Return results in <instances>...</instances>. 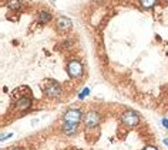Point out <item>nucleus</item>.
Here are the masks:
<instances>
[{
    "mask_svg": "<svg viewBox=\"0 0 168 150\" xmlns=\"http://www.w3.org/2000/svg\"><path fill=\"white\" fill-rule=\"evenodd\" d=\"M88 94H90V89H88V88H86V89H84V91L80 94V95H78V99H84V96H86V95H88Z\"/></svg>",
    "mask_w": 168,
    "mask_h": 150,
    "instance_id": "f8f14e48",
    "label": "nucleus"
},
{
    "mask_svg": "<svg viewBox=\"0 0 168 150\" xmlns=\"http://www.w3.org/2000/svg\"><path fill=\"white\" fill-rule=\"evenodd\" d=\"M140 3L144 9H153L154 4L157 3V0H140Z\"/></svg>",
    "mask_w": 168,
    "mask_h": 150,
    "instance_id": "9b49d317",
    "label": "nucleus"
},
{
    "mask_svg": "<svg viewBox=\"0 0 168 150\" xmlns=\"http://www.w3.org/2000/svg\"><path fill=\"white\" fill-rule=\"evenodd\" d=\"M162 126L168 129V119H162Z\"/></svg>",
    "mask_w": 168,
    "mask_h": 150,
    "instance_id": "4468645a",
    "label": "nucleus"
},
{
    "mask_svg": "<svg viewBox=\"0 0 168 150\" xmlns=\"http://www.w3.org/2000/svg\"><path fill=\"white\" fill-rule=\"evenodd\" d=\"M121 122H123V125L128 126V128H135V126L140 123V115H138L135 110L128 109L121 115Z\"/></svg>",
    "mask_w": 168,
    "mask_h": 150,
    "instance_id": "f257e3e1",
    "label": "nucleus"
},
{
    "mask_svg": "<svg viewBox=\"0 0 168 150\" xmlns=\"http://www.w3.org/2000/svg\"><path fill=\"white\" fill-rule=\"evenodd\" d=\"M83 64L78 60H71L67 64V72L71 78H80L83 75Z\"/></svg>",
    "mask_w": 168,
    "mask_h": 150,
    "instance_id": "7ed1b4c3",
    "label": "nucleus"
},
{
    "mask_svg": "<svg viewBox=\"0 0 168 150\" xmlns=\"http://www.w3.org/2000/svg\"><path fill=\"white\" fill-rule=\"evenodd\" d=\"M12 150H23V149H22V147H13Z\"/></svg>",
    "mask_w": 168,
    "mask_h": 150,
    "instance_id": "2eb2a0df",
    "label": "nucleus"
},
{
    "mask_svg": "<svg viewBox=\"0 0 168 150\" xmlns=\"http://www.w3.org/2000/svg\"><path fill=\"white\" fill-rule=\"evenodd\" d=\"M7 7L12 10H19L22 7V0H7Z\"/></svg>",
    "mask_w": 168,
    "mask_h": 150,
    "instance_id": "1a4fd4ad",
    "label": "nucleus"
},
{
    "mask_svg": "<svg viewBox=\"0 0 168 150\" xmlns=\"http://www.w3.org/2000/svg\"><path fill=\"white\" fill-rule=\"evenodd\" d=\"M43 91H44V94H46L49 98H57V96L61 94V86L53 81V82L47 84L46 86H43Z\"/></svg>",
    "mask_w": 168,
    "mask_h": 150,
    "instance_id": "39448f33",
    "label": "nucleus"
},
{
    "mask_svg": "<svg viewBox=\"0 0 168 150\" xmlns=\"http://www.w3.org/2000/svg\"><path fill=\"white\" fill-rule=\"evenodd\" d=\"M77 128H78V125H76V123H63V133L64 135H67V136H73V135H76L77 133Z\"/></svg>",
    "mask_w": 168,
    "mask_h": 150,
    "instance_id": "6e6552de",
    "label": "nucleus"
},
{
    "mask_svg": "<svg viewBox=\"0 0 168 150\" xmlns=\"http://www.w3.org/2000/svg\"><path fill=\"white\" fill-rule=\"evenodd\" d=\"M80 120H83V115H81V110L77 109V108H73V109H69L63 116V122L66 123H76L78 125Z\"/></svg>",
    "mask_w": 168,
    "mask_h": 150,
    "instance_id": "f03ea898",
    "label": "nucleus"
},
{
    "mask_svg": "<svg viewBox=\"0 0 168 150\" xmlns=\"http://www.w3.org/2000/svg\"><path fill=\"white\" fill-rule=\"evenodd\" d=\"M83 122L87 128H96V126H98V123L101 122V116H100V114L96 112V110H90V112H87V114L84 115Z\"/></svg>",
    "mask_w": 168,
    "mask_h": 150,
    "instance_id": "20e7f679",
    "label": "nucleus"
},
{
    "mask_svg": "<svg viewBox=\"0 0 168 150\" xmlns=\"http://www.w3.org/2000/svg\"><path fill=\"white\" fill-rule=\"evenodd\" d=\"M164 144H167V146H168V139H165V140H164Z\"/></svg>",
    "mask_w": 168,
    "mask_h": 150,
    "instance_id": "dca6fc26",
    "label": "nucleus"
},
{
    "mask_svg": "<svg viewBox=\"0 0 168 150\" xmlns=\"http://www.w3.org/2000/svg\"><path fill=\"white\" fill-rule=\"evenodd\" d=\"M51 18H53V17H51V14H50L49 12H44V10H43V12L39 13V20H40L41 23H49Z\"/></svg>",
    "mask_w": 168,
    "mask_h": 150,
    "instance_id": "9d476101",
    "label": "nucleus"
},
{
    "mask_svg": "<svg viewBox=\"0 0 168 150\" xmlns=\"http://www.w3.org/2000/svg\"><path fill=\"white\" fill-rule=\"evenodd\" d=\"M30 106H31V99L30 98H20L19 101L16 102V109L22 110V112L30 109Z\"/></svg>",
    "mask_w": 168,
    "mask_h": 150,
    "instance_id": "0eeeda50",
    "label": "nucleus"
},
{
    "mask_svg": "<svg viewBox=\"0 0 168 150\" xmlns=\"http://www.w3.org/2000/svg\"><path fill=\"white\" fill-rule=\"evenodd\" d=\"M73 27V23L71 20H70L69 17H64V16H61V17L57 18L56 22V28L60 31V33H66V31H70Z\"/></svg>",
    "mask_w": 168,
    "mask_h": 150,
    "instance_id": "423d86ee",
    "label": "nucleus"
},
{
    "mask_svg": "<svg viewBox=\"0 0 168 150\" xmlns=\"http://www.w3.org/2000/svg\"><path fill=\"white\" fill-rule=\"evenodd\" d=\"M164 2H168V0H164Z\"/></svg>",
    "mask_w": 168,
    "mask_h": 150,
    "instance_id": "f3484780",
    "label": "nucleus"
},
{
    "mask_svg": "<svg viewBox=\"0 0 168 150\" xmlns=\"http://www.w3.org/2000/svg\"><path fill=\"white\" fill-rule=\"evenodd\" d=\"M144 150H158L155 146H145L144 147Z\"/></svg>",
    "mask_w": 168,
    "mask_h": 150,
    "instance_id": "ddd939ff",
    "label": "nucleus"
}]
</instances>
